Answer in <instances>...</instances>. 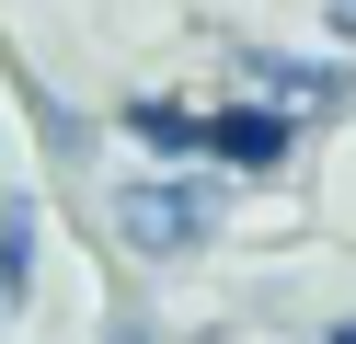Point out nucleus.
<instances>
[{
  "instance_id": "1",
  "label": "nucleus",
  "mask_w": 356,
  "mask_h": 344,
  "mask_svg": "<svg viewBox=\"0 0 356 344\" xmlns=\"http://www.w3.org/2000/svg\"><path fill=\"white\" fill-rule=\"evenodd\" d=\"M138 138H161V149H195V161H230V172H264V161H287V115H172V104H138Z\"/></svg>"
},
{
  "instance_id": "2",
  "label": "nucleus",
  "mask_w": 356,
  "mask_h": 344,
  "mask_svg": "<svg viewBox=\"0 0 356 344\" xmlns=\"http://www.w3.org/2000/svg\"><path fill=\"white\" fill-rule=\"evenodd\" d=\"M127 241L138 252H195L207 241V195H195V183H127Z\"/></svg>"
},
{
  "instance_id": "3",
  "label": "nucleus",
  "mask_w": 356,
  "mask_h": 344,
  "mask_svg": "<svg viewBox=\"0 0 356 344\" xmlns=\"http://www.w3.org/2000/svg\"><path fill=\"white\" fill-rule=\"evenodd\" d=\"M0 275H12V287L35 275V206H12V229H0Z\"/></svg>"
},
{
  "instance_id": "4",
  "label": "nucleus",
  "mask_w": 356,
  "mask_h": 344,
  "mask_svg": "<svg viewBox=\"0 0 356 344\" xmlns=\"http://www.w3.org/2000/svg\"><path fill=\"white\" fill-rule=\"evenodd\" d=\"M264 92H287V104H299V92H310V104H322L333 81H322V69H310V58H264Z\"/></svg>"
},
{
  "instance_id": "5",
  "label": "nucleus",
  "mask_w": 356,
  "mask_h": 344,
  "mask_svg": "<svg viewBox=\"0 0 356 344\" xmlns=\"http://www.w3.org/2000/svg\"><path fill=\"white\" fill-rule=\"evenodd\" d=\"M333 35H356V0H333Z\"/></svg>"
},
{
  "instance_id": "6",
  "label": "nucleus",
  "mask_w": 356,
  "mask_h": 344,
  "mask_svg": "<svg viewBox=\"0 0 356 344\" xmlns=\"http://www.w3.org/2000/svg\"><path fill=\"white\" fill-rule=\"evenodd\" d=\"M333 344H356V321H333Z\"/></svg>"
}]
</instances>
